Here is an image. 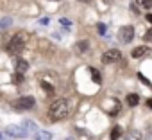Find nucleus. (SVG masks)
Wrapping results in <instances>:
<instances>
[{
  "mask_svg": "<svg viewBox=\"0 0 152 140\" xmlns=\"http://www.w3.org/2000/svg\"><path fill=\"white\" fill-rule=\"evenodd\" d=\"M147 52H148V49H147V47H136V49L131 52V56H132V57H141V56H143V54H147Z\"/></svg>",
  "mask_w": 152,
  "mask_h": 140,
  "instance_id": "1a4fd4ad",
  "label": "nucleus"
},
{
  "mask_svg": "<svg viewBox=\"0 0 152 140\" xmlns=\"http://www.w3.org/2000/svg\"><path fill=\"white\" fill-rule=\"evenodd\" d=\"M15 81H16V83H22V81H23L22 74H16V76H15Z\"/></svg>",
  "mask_w": 152,
  "mask_h": 140,
  "instance_id": "4be33fe9",
  "label": "nucleus"
},
{
  "mask_svg": "<svg viewBox=\"0 0 152 140\" xmlns=\"http://www.w3.org/2000/svg\"><path fill=\"white\" fill-rule=\"evenodd\" d=\"M145 18H147V22H150V24H152V15H147Z\"/></svg>",
  "mask_w": 152,
  "mask_h": 140,
  "instance_id": "b1692460",
  "label": "nucleus"
},
{
  "mask_svg": "<svg viewBox=\"0 0 152 140\" xmlns=\"http://www.w3.org/2000/svg\"><path fill=\"white\" fill-rule=\"evenodd\" d=\"M73 50L77 52V54H88L90 52V41L88 40H81L73 45Z\"/></svg>",
  "mask_w": 152,
  "mask_h": 140,
  "instance_id": "0eeeda50",
  "label": "nucleus"
},
{
  "mask_svg": "<svg viewBox=\"0 0 152 140\" xmlns=\"http://www.w3.org/2000/svg\"><path fill=\"white\" fill-rule=\"evenodd\" d=\"M147 131H148V133L145 135V140H152V127H148Z\"/></svg>",
  "mask_w": 152,
  "mask_h": 140,
  "instance_id": "aec40b11",
  "label": "nucleus"
},
{
  "mask_svg": "<svg viewBox=\"0 0 152 140\" xmlns=\"http://www.w3.org/2000/svg\"><path fill=\"white\" fill-rule=\"evenodd\" d=\"M90 74L93 76V81H95V83H100V81H102V79H100V74H99V70H97V68H90Z\"/></svg>",
  "mask_w": 152,
  "mask_h": 140,
  "instance_id": "4468645a",
  "label": "nucleus"
},
{
  "mask_svg": "<svg viewBox=\"0 0 152 140\" xmlns=\"http://www.w3.org/2000/svg\"><path fill=\"white\" fill-rule=\"evenodd\" d=\"M22 127H23L25 131H27V129H32V131H36V124H34V122H29V120H25Z\"/></svg>",
  "mask_w": 152,
  "mask_h": 140,
  "instance_id": "dca6fc26",
  "label": "nucleus"
},
{
  "mask_svg": "<svg viewBox=\"0 0 152 140\" xmlns=\"http://www.w3.org/2000/svg\"><path fill=\"white\" fill-rule=\"evenodd\" d=\"M11 25V20L6 18V20H0V29H4V27H9Z\"/></svg>",
  "mask_w": 152,
  "mask_h": 140,
  "instance_id": "6ab92c4d",
  "label": "nucleus"
},
{
  "mask_svg": "<svg viewBox=\"0 0 152 140\" xmlns=\"http://www.w3.org/2000/svg\"><path fill=\"white\" fill-rule=\"evenodd\" d=\"M147 106H148V108H152V99H148V101H147Z\"/></svg>",
  "mask_w": 152,
  "mask_h": 140,
  "instance_id": "393cba45",
  "label": "nucleus"
},
{
  "mask_svg": "<svg viewBox=\"0 0 152 140\" xmlns=\"http://www.w3.org/2000/svg\"><path fill=\"white\" fill-rule=\"evenodd\" d=\"M97 31H99V34H106V31H107V27H106L104 24H97Z\"/></svg>",
  "mask_w": 152,
  "mask_h": 140,
  "instance_id": "f3484780",
  "label": "nucleus"
},
{
  "mask_svg": "<svg viewBox=\"0 0 152 140\" xmlns=\"http://www.w3.org/2000/svg\"><path fill=\"white\" fill-rule=\"evenodd\" d=\"M13 104H15V108H16V110H32V108H34V104H36V101H34V97L25 95V97L16 99Z\"/></svg>",
  "mask_w": 152,
  "mask_h": 140,
  "instance_id": "7ed1b4c3",
  "label": "nucleus"
},
{
  "mask_svg": "<svg viewBox=\"0 0 152 140\" xmlns=\"http://www.w3.org/2000/svg\"><path fill=\"white\" fill-rule=\"evenodd\" d=\"M118 38H120L122 43H131V40L134 38V29L131 25H124L118 32Z\"/></svg>",
  "mask_w": 152,
  "mask_h": 140,
  "instance_id": "39448f33",
  "label": "nucleus"
},
{
  "mask_svg": "<svg viewBox=\"0 0 152 140\" xmlns=\"http://www.w3.org/2000/svg\"><path fill=\"white\" fill-rule=\"evenodd\" d=\"M138 102H140V97L136 94H129L127 95V104L129 106H138Z\"/></svg>",
  "mask_w": 152,
  "mask_h": 140,
  "instance_id": "9d476101",
  "label": "nucleus"
},
{
  "mask_svg": "<svg viewBox=\"0 0 152 140\" xmlns=\"http://www.w3.org/2000/svg\"><path fill=\"white\" fill-rule=\"evenodd\" d=\"M15 68H16V74H23L25 70L29 68V63L25 59H22V57H16L15 59Z\"/></svg>",
  "mask_w": 152,
  "mask_h": 140,
  "instance_id": "6e6552de",
  "label": "nucleus"
},
{
  "mask_svg": "<svg viewBox=\"0 0 152 140\" xmlns=\"http://www.w3.org/2000/svg\"><path fill=\"white\" fill-rule=\"evenodd\" d=\"M143 40H145V41H152V29H148V31L143 34Z\"/></svg>",
  "mask_w": 152,
  "mask_h": 140,
  "instance_id": "a211bd4d",
  "label": "nucleus"
},
{
  "mask_svg": "<svg viewBox=\"0 0 152 140\" xmlns=\"http://www.w3.org/2000/svg\"><path fill=\"white\" fill-rule=\"evenodd\" d=\"M70 111H72V102L68 99H56L48 108V117H50V120L56 122V120L66 119L70 115Z\"/></svg>",
  "mask_w": 152,
  "mask_h": 140,
  "instance_id": "f257e3e1",
  "label": "nucleus"
},
{
  "mask_svg": "<svg viewBox=\"0 0 152 140\" xmlns=\"http://www.w3.org/2000/svg\"><path fill=\"white\" fill-rule=\"evenodd\" d=\"M0 138H2V135H0Z\"/></svg>",
  "mask_w": 152,
  "mask_h": 140,
  "instance_id": "bb28decb",
  "label": "nucleus"
},
{
  "mask_svg": "<svg viewBox=\"0 0 152 140\" xmlns=\"http://www.w3.org/2000/svg\"><path fill=\"white\" fill-rule=\"evenodd\" d=\"M120 136H122V127L120 126H115L111 129V140H118Z\"/></svg>",
  "mask_w": 152,
  "mask_h": 140,
  "instance_id": "9b49d317",
  "label": "nucleus"
},
{
  "mask_svg": "<svg viewBox=\"0 0 152 140\" xmlns=\"http://www.w3.org/2000/svg\"><path fill=\"white\" fill-rule=\"evenodd\" d=\"M23 49H25L23 34H16V36H13V40L7 43V52H9V54H13V56L22 54V52H23Z\"/></svg>",
  "mask_w": 152,
  "mask_h": 140,
  "instance_id": "f03ea898",
  "label": "nucleus"
},
{
  "mask_svg": "<svg viewBox=\"0 0 152 140\" xmlns=\"http://www.w3.org/2000/svg\"><path fill=\"white\" fill-rule=\"evenodd\" d=\"M59 22H61L63 25H66V27H70V25H72V22H68V20H64V18H59Z\"/></svg>",
  "mask_w": 152,
  "mask_h": 140,
  "instance_id": "412c9836",
  "label": "nucleus"
},
{
  "mask_svg": "<svg viewBox=\"0 0 152 140\" xmlns=\"http://www.w3.org/2000/svg\"><path fill=\"white\" fill-rule=\"evenodd\" d=\"M136 4H140L143 9H150L152 7V0H136Z\"/></svg>",
  "mask_w": 152,
  "mask_h": 140,
  "instance_id": "ddd939ff",
  "label": "nucleus"
},
{
  "mask_svg": "<svg viewBox=\"0 0 152 140\" xmlns=\"http://www.w3.org/2000/svg\"><path fill=\"white\" fill-rule=\"evenodd\" d=\"M120 59H122V52L116 50V49H111V50H107V52L102 54V63L104 65H111V63H116Z\"/></svg>",
  "mask_w": 152,
  "mask_h": 140,
  "instance_id": "20e7f679",
  "label": "nucleus"
},
{
  "mask_svg": "<svg viewBox=\"0 0 152 140\" xmlns=\"http://www.w3.org/2000/svg\"><path fill=\"white\" fill-rule=\"evenodd\" d=\"M6 133L9 136H16V138H25L27 136V131L22 126H7L6 127Z\"/></svg>",
  "mask_w": 152,
  "mask_h": 140,
  "instance_id": "423d86ee",
  "label": "nucleus"
},
{
  "mask_svg": "<svg viewBox=\"0 0 152 140\" xmlns=\"http://www.w3.org/2000/svg\"><path fill=\"white\" fill-rule=\"evenodd\" d=\"M41 86H43V88L47 90V94H48V95H52V94H54V86H52V85H48V83L41 81Z\"/></svg>",
  "mask_w": 152,
  "mask_h": 140,
  "instance_id": "2eb2a0df",
  "label": "nucleus"
},
{
  "mask_svg": "<svg viewBox=\"0 0 152 140\" xmlns=\"http://www.w3.org/2000/svg\"><path fill=\"white\" fill-rule=\"evenodd\" d=\"M52 138V133L48 131H38L36 133V140H50Z\"/></svg>",
  "mask_w": 152,
  "mask_h": 140,
  "instance_id": "f8f14e48",
  "label": "nucleus"
},
{
  "mask_svg": "<svg viewBox=\"0 0 152 140\" xmlns=\"http://www.w3.org/2000/svg\"><path fill=\"white\" fill-rule=\"evenodd\" d=\"M39 24H43V25H47V24H48V18H41V20H39Z\"/></svg>",
  "mask_w": 152,
  "mask_h": 140,
  "instance_id": "5701e85b",
  "label": "nucleus"
},
{
  "mask_svg": "<svg viewBox=\"0 0 152 140\" xmlns=\"http://www.w3.org/2000/svg\"><path fill=\"white\" fill-rule=\"evenodd\" d=\"M81 2H91V0H81Z\"/></svg>",
  "mask_w": 152,
  "mask_h": 140,
  "instance_id": "a878e982",
  "label": "nucleus"
}]
</instances>
